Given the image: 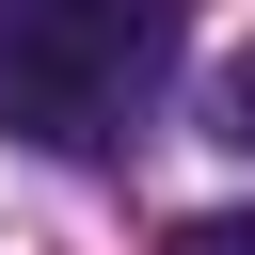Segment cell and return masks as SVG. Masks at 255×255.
Listing matches in <instances>:
<instances>
[{
  "label": "cell",
  "mask_w": 255,
  "mask_h": 255,
  "mask_svg": "<svg viewBox=\"0 0 255 255\" xmlns=\"http://www.w3.org/2000/svg\"><path fill=\"white\" fill-rule=\"evenodd\" d=\"M128 64H143V0H0V128L16 143H112Z\"/></svg>",
  "instance_id": "obj_1"
},
{
  "label": "cell",
  "mask_w": 255,
  "mask_h": 255,
  "mask_svg": "<svg viewBox=\"0 0 255 255\" xmlns=\"http://www.w3.org/2000/svg\"><path fill=\"white\" fill-rule=\"evenodd\" d=\"M207 143H239V159H255V48H223V64H207Z\"/></svg>",
  "instance_id": "obj_2"
},
{
  "label": "cell",
  "mask_w": 255,
  "mask_h": 255,
  "mask_svg": "<svg viewBox=\"0 0 255 255\" xmlns=\"http://www.w3.org/2000/svg\"><path fill=\"white\" fill-rule=\"evenodd\" d=\"M159 255H255V207H207V223H175Z\"/></svg>",
  "instance_id": "obj_3"
}]
</instances>
